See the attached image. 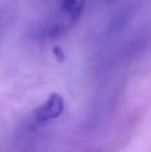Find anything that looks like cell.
<instances>
[{
    "instance_id": "3957f363",
    "label": "cell",
    "mask_w": 151,
    "mask_h": 152,
    "mask_svg": "<svg viewBox=\"0 0 151 152\" xmlns=\"http://www.w3.org/2000/svg\"><path fill=\"white\" fill-rule=\"evenodd\" d=\"M72 26L73 25L69 22H63V21L54 22L46 28L45 37L51 39L62 37L69 32V28H72Z\"/></svg>"
},
{
    "instance_id": "6da1fadb",
    "label": "cell",
    "mask_w": 151,
    "mask_h": 152,
    "mask_svg": "<svg viewBox=\"0 0 151 152\" xmlns=\"http://www.w3.org/2000/svg\"><path fill=\"white\" fill-rule=\"evenodd\" d=\"M64 110V102L58 94H53L37 110L36 118L39 123H44L58 118Z\"/></svg>"
},
{
    "instance_id": "277c9868",
    "label": "cell",
    "mask_w": 151,
    "mask_h": 152,
    "mask_svg": "<svg viewBox=\"0 0 151 152\" xmlns=\"http://www.w3.org/2000/svg\"><path fill=\"white\" fill-rule=\"evenodd\" d=\"M53 53L54 57L56 58V60H57L58 61L62 62V61L65 60L64 52H63V50H62L60 46H58V45L54 46L53 49Z\"/></svg>"
},
{
    "instance_id": "7a4b0ae2",
    "label": "cell",
    "mask_w": 151,
    "mask_h": 152,
    "mask_svg": "<svg viewBox=\"0 0 151 152\" xmlns=\"http://www.w3.org/2000/svg\"><path fill=\"white\" fill-rule=\"evenodd\" d=\"M86 0H62L61 11L63 15L72 22H76L80 17Z\"/></svg>"
}]
</instances>
